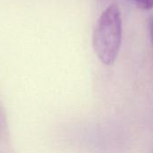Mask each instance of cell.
<instances>
[{
	"instance_id": "1",
	"label": "cell",
	"mask_w": 153,
	"mask_h": 153,
	"mask_svg": "<svg viewBox=\"0 0 153 153\" xmlns=\"http://www.w3.org/2000/svg\"><path fill=\"white\" fill-rule=\"evenodd\" d=\"M122 42V18L117 4L108 5L100 14L92 36V46L100 62L110 65L116 61Z\"/></svg>"
},
{
	"instance_id": "2",
	"label": "cell",
	"mask_w": 153,
	"mask_h": 153,
	"mask_svg": "<svg viewBox=\"0 0 153 153\" xmlns=\"http://www.w3.org/2000/svg\"><path fill=\"white\" fill-rule=\"evenodd\" d=\"M141 9L149 10L153 7V0H132Z\"/></svg>"
},
{
	"instance_id": "3",
	"label": "cell",
	"mask_w": 153,
	"mask_h": 153,
	"mask_svg": "<svg viewBox=\"0 0 153 153\" xmlns=\"http://www.w3.org/2000/svg\"><path fill=\"white\" fill-rule=\"evenodd\" d=\"M149 30H150V35H151V39H152L153 47V17H152L150 19V21H149Z\"/></svg>"
}]
</instances>
